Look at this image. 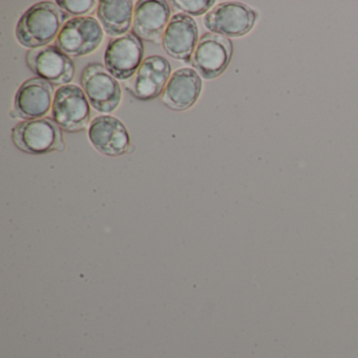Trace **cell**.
Returning <instances> with one entry per match:
<instances>
[{"label": "cell", "mask_w": 358, "mask_h": 358, "mask_svg": "<svg viewBox=\"0 0 358 358\" xmlns=\"http://www.w3.org/2000/svg\"><path fill=\"white\" fill-rule=\"evenodd\" d=\"M70 17L57 3L41 1L22 14L16 26V39L22 47L31 50L48 47L57 39Z\"/></svg>", "instance_id": "obj_1"}, {"label": "cell", "mask_w": 358, "mask_h": 358, "mask_svg": "<svg viewBox=\"0 0 358 358\" xmlns=\"http://www.w3.org/2000/svg\"><path fill=\"white\" fill-rule=\"evenodd\" d=\"M12 140L16 148L31 155L64 152L66 148L62 127L53 118L27 120L12 129Z\"/></svg>", "instance_id": "obj_2"}, {"label": "cell", "mask_w": 358, "mask_h": 358, "mask_svg": "<svg viewBox=\"0 0 358 358\" xmlns=\"http://www.w3.org/2000/svg\"><path fill=\"white\" fill-rule=\"evenodd\" d=\"M81 87L94 110L102 114L114 112L121 102L122 92L117 79L97 62L87 64L81 72Z\"/></svg>", "instance_id": "obj_3"}, {"label": "cell", "mask_w": 358, "mask_h": 358, "mask_svg": "<svg viewBox=\"0 0 358 358\" xmlns=\"http://www.w3.org/2000/svg\"><path fill=\"white\" fill-rule=\"evenodd\" d=\"M91 104L83 89L69 85L59 87L54 96L52 117L68 133H78L91 123Z\"/></svg>", "instance_id": "obj_4"}, {"label": "cell", "mask_w": 358, "mask_h": 358, "mask_svg": "<svg viewBox=\"0 0 358 358\" xmlns=\"http://www.w3.org/2000/svg\"><path fill=\"white\" fill-rule=\"evenodd\" d=\"M103 41V29L94 17L71 18L60 31L56 45L64 54L83 57L95 52Z\"/></svg>", "instance_id": "obj_5"}, {"label": "cell", "mask_w": 358, "mask_h": 358, "mask_svg": "<svg viewBox=\"0 0 358 358\" xmlns=\"http://www.w3.org/2000/svg\"><path fill=\"white\" fill-rule=\"evenodd\" d=\"M257 18V12L249 6L228 1L215 6L206 14L204 26L210 33L236 38L248 34Z\"/></svg>", "instance_id": "obj_6"}, {"label": "cell", "mask_w": 358, "mask_h": 358, "mask_svg": "<svg viewBox=\"0 0 358 358\" xmlns=\"http://www.w3.org/2000/svg\"><path fill=\"white\" fill-rule=\"evenodd\" d=\"M234 45L227 37L206 33L201 37L192 55V64L205 79L221 76L231 62Z\"/></svg>", "instance_id": "obj_7"}, {"label": "cell", "mask_w": 358, "mask_h": 358, "mask_svg": "<svg viewBox=\"0 0 358 358\" xmlns=\"http://www.w3.org/2000/svg\"><path fill=\"white\" fill-rule=\"evenodd\" d=\"M143 56L141 39L134 33H129L110 41L104 53V64L117 80H127L135 76L139 70Z\"/></svg>", "instance_id": "obj_8"}, {"label": "cell", "mask_w": 358, "mask_h": 358, "mask_svg": "<svg viewBox=\"0 0 358 358\" xmlns=\"http://www.w3.org/2000/svg\"><path fill=\"white\" fill-rule=\"evenodd\" d=\"M26 59L30 70L51 85L64 87L74 79V62L57 45L30 50Z\"/></svg>", "instance_id": "obj_9"}, {"label": "cell", "mask_w": 358, "mask_h": 358, "mask_svg": "<svg viewBox=\"0 0 358 358\" xmlns=\"http://www.w3.org/2000/svg\"><path fill=\"white\" fill-rule=\"evenodd\" d=\"M54 96L53 85L39 77L29 79L16 93L14 112L24 121L43 119L53 108Z\"/></svg>", "instance_id": "obj_10"}, {"label": "cell", "mask_w": 358, "mask_h": 358, "mask_svg": "<svg viewBox=\"0 0 358 358\" xmlns=\"http://www.w3.org/2000/svg\"><path fill=\"white\" fill-rule=\"evenodd\" d=\"M198 41L200 39L196 20L186 14L178 13L171 17L165 30L162 45L167 55L188 64L192 59Z\"/></svg>", "instance_id": "obj_11"}, {"label": "cell", "mask_w": 358, "mask_h": 358, "mask_svg": "<svg viewBox=\"0 0 358 358\" xmlns=\"http://www.w3.org/2000/svg\"><path fill=\"white\" fill-rule=\"evenodd\" d=\"M171 74V64L166 58L159 55L150 56L143 60L129 83V92L137 99H155L164 92Z\"/></svg>", "instance_id": "obj_12"}, {"label": "cell", "mask_w": 358, "mask_h": 358, "mask_svg": "<svg viewBox=\"0 0 358 358\" xmlns=\"http://www.w3.org/2000/svg\"><path fill=\"white\" fill-rule=\"evenodd\" d=\"M89 138L94 148L108 157L127 154L131 148L129 131L122 121L113 116H99L90 125Z\"/></svg>", "instance_id": "obj_13"}, {"label": "cell", "mask_w": 358, "mask_h": 358, "mask_svg": "<svg viewBox=\"0 0 358 358\" xmlns=\"http://www.w3.org/2000/svg\"><path fill=\"white\" fill-rule=\"evenodd\" d=\"M171 20V8L167 1L139 0L134 11V34L143 41L159 43Z\"/></svg>", "instance_id": "obj_14"}, {"label": "cell", "mask_w": 358, "mask_h": 358, "mask_svg": "<svg viewBox=\"0 0 358 358\" xmlns=\"http://www.w3.org/2000/svg\"><path fill=\"white\" fill-rule=\"evenodd\" d=\"M202 79L192 69H180L171 75L162 94L165 106L176 112L194 106L202 91Z\"/></svg>", "instance_id": "obj_15"}, {"label": "cell", "mask_w": 358, "mask_h": 358, "mask_svg": "<svg viewBox=\"0 0 358 358\" xmlns=\"http://www.w3.org/2000/svg\"><path fill=\"white\" fill-rule=\"evenodd\" d=\"M97 17L108 36H124L134 20V1L131 0H102L98 3Z\"/></svg>", "instance_id": "obj_16"}, {"label": "cell", "mask_w": 358, "mask_h": 358, "mask_svg": "<svg viewBox=\"0 0 358 358\" xmlns=\"http://www.w3.org/2000/svg\"><path fill=\"white\" fill-rule=\"evenodd\" d=\"M173 7L188 16H201L208 13L209 10L215 5L213 0H173Z\"/></svg>", "instance_id": "obj_17"}, {"label": "cell", "mask_w": 358, "mask_h": 358, "mask_svg": "<svg viewBox=\"0 0 358 358\" xmlns=\"http://www.w3.org/2000/svg\"><path fill=\"white\" fill-rule=\"evenodd\" d=\"M56 3L69 15L83 17V15L94 11L96 5L99 3L96 0H59L56 1Z\"/></svg>", "instance_id": "obj_18"}]
</instances>
